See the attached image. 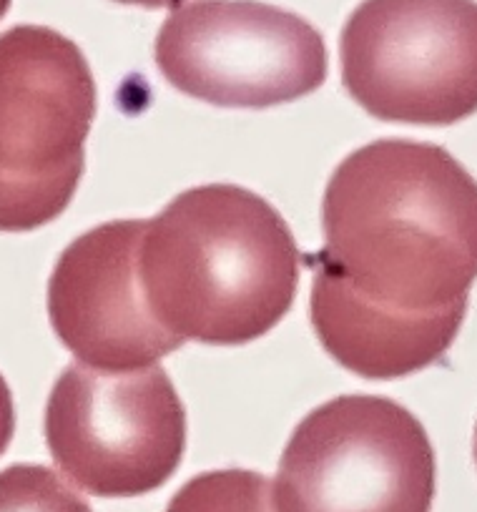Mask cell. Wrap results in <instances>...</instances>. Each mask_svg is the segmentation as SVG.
I'll return each mask as SVG.
<instances>
[{
  "instance_id": "obj_1",
  "label": "cell",
  "mask_w": 477,
  "mask_h": 512,
  "mask_svg": "<svg viewBox=\"0 0 477 512\" xmlns=\"http://www.w3.org/2000/svg\"><path fill=\"white\" fill-rule=\"evenodd\" d=\"M312 324L349 372L400 379L455 342L477 279V181L442 146L382 139L334 169Z\"/></svg>"
},
{
  "instance_id": "obj_2",
  "label": "cell",
  "mask_w": 477,
  "mask_h": 512,
  "mask_svg": "<svg viewBox=\"0 0 477 512\" xmlns=\"http://www.w3.org/2000/svg\"><path fill=\"white\" fill-rule=\"evenodd\" d=\"M297 241L254 191L206 184L146 221L139 274L161 327L194 342L234 347L272 332L299 289Z\"/></svg>"
},
{
  "instance_id": "obj_3",
  "label": "cell",
  "mask_w": 477,
  "mask_h": 512,
  "mask_svg": "<svg viewBox=\"0 0 477 512\" xmlns=\"http://www.w3.org/2000/svg\"><path fill=\"white\" fill-rule=\"evenodd\" d=\"M96 81L81 48L46 26L0 36V231L41 229L86 169Z\"/></svg>"
},
{
  "instance_id": "obj_4",
  "label": "cell",
  "mask_w": 477,
  "mask_h": 512,
  "mask_svg": "<svg viewBox=\"0 0 477 512\" xmlns=\"http://www.w3.org/2000/svg\"><path fill=\"white\" fill-rule=\"evenodd\" d=\"M435 450L407 407L342 395L289 437L274 482L277 512H430Z\"/></svg>"
},
{
  "instance_id": "obj_5",
  "label": "cell",
  "mask_w": 477,
  "mask_h": 512,
  "mask_svg": "<svg viewBox=\"0 0 477 512\" xmlns=\"http://www.w3.org/2000/svg\"><path fill=\"white\" fill-rule=\"evenodd\" d=\"M339 63L370 116L452 126L477 113V3L365 0L344 23Z\"/></svg>"
},
{
  "instance_id": "obj_6",
  "label": "cell",
  "mask_w": 477,
  "mask_h": 512,
  "mask_svg": "<svg viewBox=\"0 0 477 512\" xmlns=\"http://www.w3.org/2000/svg\"><path fill=\"white\" fill-rule=\"evenodd\" d=\"M46 442L63 475L98 497H139L179 470L186 410L159 364L61 372L46 405Z\"/></svg>"
},
{
  "instance_id": "obj_7",
  "label": "cell",
  "mask_w": 477,
  "mask_h": 512,
  "mask_svg": "<svg viewBox=\"0 0 477 512\" xmlns=\"http://www.w3.org/2000/svg\"><path fill=\"white\" fill-rule=\"evenodd\" d=\"M156 66L181 93L221 108H272L317 91L327 46L302 16L257 0H194L156 36Z\"/></svg>"
},
{
  "instance_id": "obj_8",
  "label": "cell",
  "mask_w": 477,
  "mask_h": 512,
  "mask_svg": "<svg viewBox=\"0 0 477 512\" xmlns=\"http://www.w3.org/2000/svg\"><path fill=\"white\" fill-rule=\"evenodd\" d=\"M146 221H106L63 249L48 282V314L63 347L96 369H141L184 339L161 327L141 287Z\"/></svg>"
},
{
  "instance_id": "obj_9",
  "label": "cell",
  "mask_w": 477,
  "mask_h": 512,
  "mask_svg": "<svg viewBox=\"0 0 477 512\" xmlns=\"http://www.w3.org/2000/svg\"><path fill=\"white\" fill-rule=\"evenodd\" d=\"M166 512H277V505L262 472L214 470L186 482Z\"/></svg>"
},
{
  "instance_id": "obj_10",
  "label": "cell",
  "mask_w": 477,
  "mask_h": 512,
  "mask_svg": "<svg viewBox=\"0 0 477 512\" xmlns=\"http://www.w3.org/2000/svg\"><path fill=\"white\" fill-rule=\"evenodd\" d=\"M0 512H93L46 465H11L0 472Z\"/></svg>"
},
{
  "instance_id": "obj_11",
  "label": "cell",
  "mask_w": 477,
  "mask_h": 512,
  "mask_svg": "<svg viewBox=\"0 0 477 512\" xmlns=\"http://www.w3.org/2000/svg\"><path fill=\"white\" fill-rule=\"evenodd\" d=\"M13 432H16V405H13L11 387L0 374V455L11 445Z\"/></svg>"
},
{
  "instance_id": "obj_12",
  "label": "cell",
  "mask_w": 477,
  "mask_h": 512,
  "mask_svg": "<svg viewBox=\"0 0 477 512\" xmlns=\"http://www.w3.org/2000/svg\"><path fill=\"white\" fill-rule=\"evenodd\" d=\"M124 6H139V8H174L179 6L181 0H116Z\"/></svg>"
},
{
  "instance_id": "obj_13",
  "label": "cell",
  "mask_w": 477,
  "mask_h": 512,
  "mask_svg": "<svg viewBox=\"0 0 477 512\" xmlns=\"http://www.w3.org/2000/svg\"><path fill=\"white\" fill-rule=\"evenodd\" d=\"M8 8H11V0H0V18L6 16Z\"/></svg>"
},
{
  "instance_id": "obj_14",
  "label": "cell",
  "mask_w": 477,
  "mask_h": 512,
  "mask_svg": "<svg viewBox=\"0 0 477 512\" xmlns=\"http://www.w3.org/2000/svg\"><path fill=\"white\" fill-rule=\"evenodd\" d=\"M475 462H477V427H475Z\"/></svg>"
}]
</instances>
